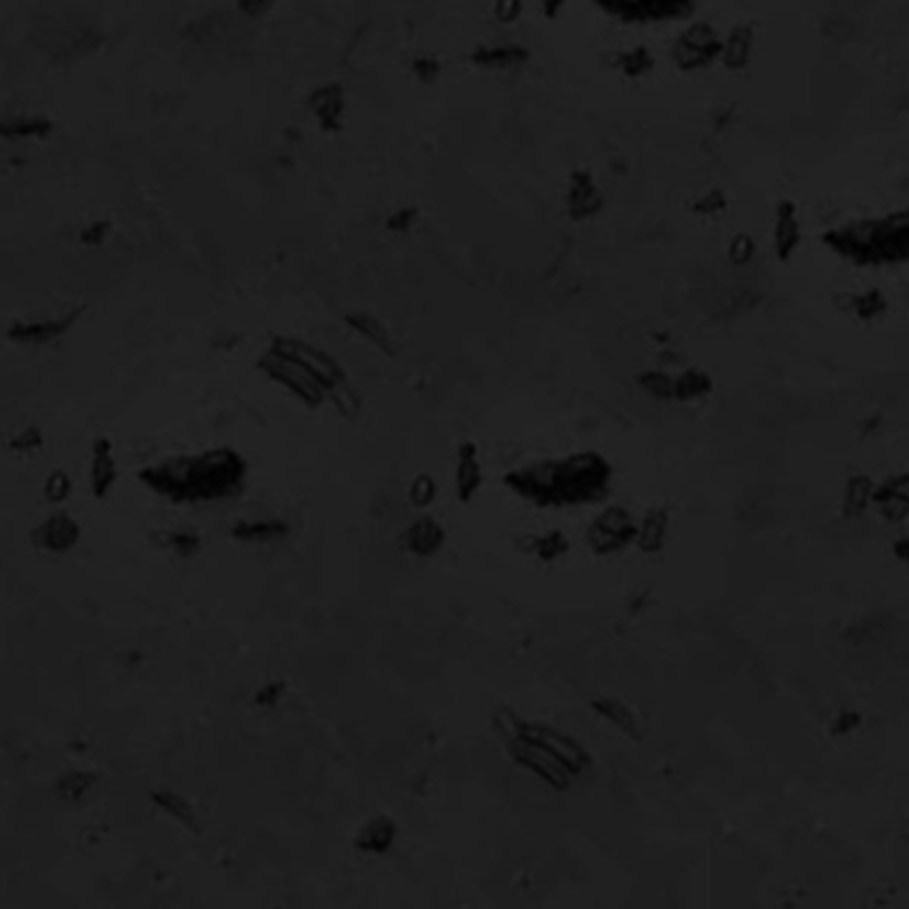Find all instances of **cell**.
Segmentation results:
<instances>
[{
	"mask_svg": "<svg viewBox=\"0 0 909 909\" xmlns=\"http://www.w3.org/2000/svg\"><path fill=\"white\" fill-rule=\"evenodd\" d=\"M638 539V526L630 518V512L622 507H608L592 520L590 531H587V544L592 552L608 555V552L624 550L627 544Z\"/></svg>",
	"mask_w": 909,
	"mask_h": 909,
	"instance_id": "9c48e42d",
	"label": "cell"
},
{
	"mask_svg": "<svg viewBox=\"0 0 909 909\" xmlns=\"http://www.w3.org/2000/svg\"><path fill=\"white\" fill-rule=\"evenodd\" d=\"M803 246V227H800V216L795 203L784 200L776 208L774 219V251L782 262H790Z\"/></svg>",
	"mask_w": 909,
	"mask_h": 909,
	"instance_id": "2e32d148",
	"label": "cell"
},
{
	"mask_svg": "<svg viewBox=\"0 0 909 909\" xmlns=\"http://www.w3.org/2000/svg\"><path fill=\"white\" fill-rule=\"evenodd\" d=\"M150 800L160 808V811H163V814L171 816L176 824H182L184 830L200 832V819H198V814H195V808H192L190 800L182 798L179 792L155 790V792H150Z\"/></svg>",
	"mask_w": 909,
	"mask_h": 909,
	"instance_id": "d4e9b609",
	"label": "cell"
},
{
	"mask_svg": "<svg viewBox=\"0 0 909 909\" xmlns=\"http://www.w3.org/2000/svg\"><path fill=\"white\" fill-rule=\"evenodd\" d=\"M611 483V464L584 451L566 459H544L504 475V486L536 507H574L603 499Z\"/></svg>",
	"mask_w": 909,
	"mask_h": 909,
	"instance_id": "7a4b0ae2",
	"label": "cell"
},
{
	"mask_svg": "<svg viewBox=\"0 0 909 909\" xmlns=\"http://www.w3.org/2000/svg\"><path fill=\"white\" fill-rule=\"evenodd\" d=\"M395 838H398V827L390 816H376L368 824H363L355 846L366 854H384V851H390Z\"/></svg>",
	"mask_w": 909,
	"mask_h": 909,
	"instance_id": "603a6c76",
	"label": "cell"
},
{
	"mask_svg": "<svg viewBox=\"0 0 909 909\" xmlns=\"http://www.w3.org/2000/svg\"><path fill=\"white\" fill-rule=\"evenodd\" d=\"M80 312L72 310L54 318H35V320H16L8 326V339L16 344H48L64 336L80 320Z\"/></svg>",
	"mask_w": 909,
	"mask_h": 909,
	"instance_id": "7c38bea8",
	"label": "cell"
},
{
	"mask_svg": "<svg viewBox=\"0 0 909 909\" xmlns=\"http://www.w3.org/2000/svg\"><path fill=\"white\" fill-rule=\"evenodd\" d=\"M411 75H414L422 86H435L440 80V75H443V64L430 54L416 56L414 62H411Z\"/></svg>",
	"mask_w": 909,
	"mask_h": 909,
	"instance_id": "8d00e7d4",
	"label": "cell"
},
{
	"mask_svg": "<svg viewBox=\"0 0 909 909\" xmlns=\"http://www.w3.org/2000/svg\"><path fill=\"white\" fill-rule=\"evenodd\" d=\"M166 544L171 550L187 558V555H195V552L200 550V536L192 534V531H171V534L166 536Z\"/></svg>",
	"mask_w": 909,
	"mask_h": 909,
	"instance_id": "60d3db41",
	"label": "cell"
},
{
	"mask_svg": "<svg viewBox=\"0 0 909 909\" xmlns=\"http://www.w3.org/2000/svg\"><path fill=\"white\" fill-rule=\"evenodd\" d=\"M888 310V299L880 291H864L854 299V312L864 320L880 318Z\"/></svg>",
	"mask_w": 909,
	"mask_h": 909,
	"instance_id": "d590c367",
	"label": "cell"
},
{
	"mask_svg": "<svg viewBox=\"0 0 909 909\" xmlns=\"http://www.w3.org/2000/svg\"><path fill=\"white\" fill-rule=\"evenodd\" d=\"M54 131V123L43 115H16L0 123V134L8 142L14 139H46Z\"/></svg>",
	"mask_w": 909,
	"mask_h": 909,
	"instance_id": "484cf974",
	"label": "cell"
},
{
	"mask_svg": "<svg viewBox=\"0 0 909 909\" xmlns=\"http://www.w3.org/2000/svg\"><path fill=\"white\" fill-rule=\"evenodd\" d=\"M896 555L909 563V536L907 539H902V542H896Z\"/></svg>",
	"mask_w": 909,
	"mask_h": 909,
	"instance_id": "681fc988",
	"label": "cell"
},
{
	"mask_svg": "<svg viewBox=\"0 0 909 909\" xmlns=\"http://www.w3.org/2000/svg\"><path fill=\"white\" fill-rule=\"evenodd\" d=\"M654 64V54L646 46L627 48L622 54H616V70L627 75V78H643V75L654 70Z\"/></svg>",
	"mask_w": 909,
	"mask_h": 909,
	"instance_id": "f1b7e54d",
	"label": "cell"
},
{
	"mask_svg": "<svg viewBox=\"0 0 909 909\" xmlns=\"http://www.w3.org/2000/svg\"><path fill=\"white\" fill-rule=\"evenodd\" d=\"M523 16V0H496L494 19L499 24H515Z\"/></svg>",
	"mask_w": 909,
	"mask_h": 909,
	"instance_id": "ee69618b",
	"label": "cell"
},
{
	"mask_svg": "<svg viewBox=\"0 0 909 909\" xmlns=\"http://www.w3.org/2000/svg\"><path fill=\"white\" fill-rule=\"evenodd\" d=\"M592 3L622 24L678 22L696 8V0H592Z\"/></svg>",
	"mask_w": 909,
	"mask_h": 909,
	"instance_id": "8992f818",
	"label": "cell"
},
{
	"mask_svg": "<svg viewBox=\"0 0 909 909\" xmlns=\"http://www.w3.org/2000/svg\"><path fill=\"white\" fill-rule=\"evenodd\" d=\"M312 118L326 134L342 131L344 118H347V91L339 80H328L323 86L312 88L310 99H307Z\"/></svg>",
	"mask_w": 909,
	"mask_h": 909,
	"instance_id": "30bf717a",
	"label": "cell"
},
{
	"mask_svg": "<svg viewBox=\"0 0 909 909\" xmlns=\"http://www.w3.org/2000/svg\"><path fill=\"white\" fill-rule=\"evenodd\" d=\"M726 208H728V200L720 190L704 192V195H699V200L694 203L696 214H704V216H718V214H723Z\"/></svg>",
	"mask_w": 909,
	"mask_h": 909,
	"instance_id": "ab89813d",
	"label": "cell"
},
{
	"mask_svg": "<svg viewBox=\"0 0 909 909\" xmlns=\"http://www.w3.org/2000/svg\"><path fill=\"white\" fill-rule=\"evenodd\" d=\"M72 491V480L70 475L64 470H54L43 483V496H46V502L51 504H62Z\"/></svg>",
	"mask_w": 909,
	"mask_h": 909,
	"instance_id": "74e56055",
	"label": "cell"
},
{
	"mask_svg": "<svg viewBox=\"0 0 909 909\" xmlns=\"http://www.w3.org/2000/svg\"><path fill=\"white\" fill-rule=\"evenodd\" d=\"M435 496H438V483L432 475L427 472H419L414 480H411V486H408V499L414 507H430L435 502Z\"/></svg>",
	"mask_w": 909,
	"mask_h": 909,
	"instance_id": "e575fe53",
	"label": "cell"
},
{
	"mask_svg": "<svg viewBox=\"0 0 909 909\" xmlns=\"http://www.w3.org/2000/svg\"><path fill=\"white\" fill-rule=\"evenodd\" d=\"M520 731L528 736H534V739H539L542 744H547V747H550V750L555 752V755H558V758L563 760L571 771H574V776H582L584 771L590 768V763H592L590 752L584 750L582 744L576 742V739H571V736H566V734H560L558 728L520 720Z\"/></svg>",
	"mask_w": 909,
	"mask_h": 909,
	"instance_id": "8fae6325",
	"label": "cell"
},
{
	"mask_svg": "<svg viewBox=\"0 0 909 909\" xmlns=\"http://www.w3.org/2000/svg\"><path fill=\"white\" fill-rule=\"evenodd\" d=\"M416 222H419V211H416L414 206H403L395 208V211L387 216L384 230L390 232V235H408V232L414 230Z\"/></svg>",
	"mask_w": 909,
	"mask_h": 909,
	"instance_id": "f35d334b",
	"label": "cell"
},
{
	"mask_svg": "<svg viewBox=\"0 0 909 909\" xmlns=\"http://www.w3.org/2000/svg\"><path fill=\"white\" fill-rule=\"evenodd\" d=\"M667 531H670L667 510H651L638 526V539H635V542L640 544V550L643 552H659L662 550L664 539H667Z\"/></svg>",
	"mask_w": 909,
	"mask_h": 909,
	"instance_id": "83f0119b",
	"label": "cell"
},
{
	"mask_svg": "<svg viewBox=\"0 0 909 909\" xmlns=\"http://www.w3.org/2000/svg\"><path fill=\"white\" fill-rule=\"evenodd\" d=\"M531 51L520 43H483L470 54V62L478 70H518L528 64Z\"/></svg>",
	"mask_w": 909,
	"mask_h": 909,
	"instance_id": "9a60e30c",
	"label": "cell"
},
{
	"mask_svg": "<svg viewBox=\"0 0 909 909\" xmlns=\"http://www.w3.org/2000/svg\"><path fill=\"white\" fill-rule=\"evenodd\" d=\"M248 464L235 448H211L200 454L174 456L139 470V480L152 494L171 504H208L238 496L246 486Z\"/></svg>",
	"mask_w": 909,
	"mask_h": 909,
	"instance_id": "6da1fadb",
	"label": "cell"
},
{
	"mask_svg": "<svg viewBox=\"0 0 909 909\" xmlns=\"http://www.w3.org/2000/svg\"><path fill=\"white\" fill-rule=\"evenodd\" d=\"M280 696H283V683H270V686H264L256 694V704L259 707H272V704L280 702Z\"/></svg>",
	"mask_w": 909,
	"mask_h": 909,
	"instance_id": "7dc6e473",
	"label": "cell"
},
{
	"mask_svg": "<svg viewBox=\"0 0 909 909\" xmlns=\"http://www.w3.org/2000/svg\"><path fill=\"white\" fill-rule=\"evenodd\" d=\"M710 390L712 382L704 371H686V374L675 376V400L704 398Z\"/></svg>",
	"mask_w": 909,
	"mask_h": 909,
	"instance_id": "d6a6232c",
	"label": "cell"
},
{
	"mask_svg": "<svg viewBox=\"0 0 909 909\" xmlns=\"http://www.w3.org/2000/svg\"><path fill=\"white\" fill-rule=\"evenodd\" d=\"M752 256H755V240H752L747 232L736 235V238L731 240V246H728V259L734 264H747L752 262Z\"/></svg>",
	"mask_w": 909,
	"mask_h": 909,
	"instance_id": "b9f144b4",
	"label": "cell"
},
{
	"mask_svg": "<svg viewBox=\"0 0 909 909\" xmlns=\"http://www.w3.org/2000/svg\"><path fill=\"white\" fill-rule=\"evenodd\" d=\"M670 56L675 67L683 72L707 70L710 64L720 62V56H723V38H720V32L712 24H688L686 30L680 32L675 43H672Z\"/></svg>",
	"mask_w": 909,
	"mask_h": 909,
	"instance_id": "52a82bcc",
	"label": "cell"
},
{
	"mask_svg": "<svg viewBox=\"0 0 909 909\" xmlns=\"http://www.w3.org/2000/svg\"><path fill=\"white\" fill-rule=\"evenodd\" d=\"M94 787V774H86V771H70V774L59 776V782H56V795L64 800V803H78V800L86 798V792Z\"/></svg>",
	"mask_w": 909,
	"mask_h": 909,
	"instance_id": "4dcf8cb0",
	"label": "cell"
},
{
	"mask_svg": "<svg viewBox=\"0 0 909 909\" xmlns=\"http://www.w3.org/2000/svg\"><path fill=\"white\" fill-rule=\"evenodd\" d=\"M8 446L14 448V451H22V454H27V451H38V448L43 446V435H40L38 427H27V430H22L19 435H14Z\"/></svg>",
	"mask_w": 909,
	"mask_h": 909,
	"instance_id": "f6af8a7d",
	"label": "cell"
},
{
	"mask_svg": "<svg viewBox=\"0 0 909 909\" xmlns=\"http://www.w3.org/2000/svg\"><path fill=\"white\" fill-rule=\"evenodd\" d=\"M272 350L283 352L288 358L299 360L307 371L315 374L323 387L328 390V395L336 390V387H342L347 384V371L342 368V363L334 358V355H328L326 350H320L315 344L304 342V339H296V336H275L270 342Z\"/></svg>",
	"mask_w": 909,
	"mask_h": 909,
	"instance_id": "ba28073f",
	"label": "cell"
},
{
	"mask_svg": "<svg viewBox=\"0 0 909 909\" xmlns=\"http://www.w3.org/2000/svg\"><path fill=\"white\" fill-rule=\"evenodd\" d=\"M30 539L38 550L62 555V552H70L80 542V526L78 520L67 515V512H56V515L46 518L32 531Z\"/></svg>",
	"mask_w": 909,
	"mask_h": 909,
	"instance_id": "5bb4252c",
	"label": "cell"
},
{
	"mask_svg": "<svg viewBox=\"0 0 909 909\" xmlns=\"http://www.w3.org/2000/svg\"><path fill=\"white\" fill-rule=\"evenodd\" d=\"M88 478H91V494H94L96 499H104V496L112 491V486H115V480H118V464H115L110 438L94 440V446H91V470H88Z\"/></svg>",
	"mask_w": 909,
	"mask_h": 909,
	"instance_id": "ffe728a7",
	"label": "cell"
},
{
	"mask_svg": "<svg viewBox=\"0 0 909 909\" xmlns=\"http://www.w3.org/2000/svg\"><path fill=\"white\" fill-rule=\"evenodd\" d=\"M755 43H758V32L750 22L736 24L728 30V35L723 38V56L720 62L726 64V70L742 72L750 67L752 56H755Z\"/></svg>",
	"mask_w": 909,
	"mask_h": 909,
	"instance_id": "d6986e66",
	"label": "cell"
},
{
	"mask_svg": "<svg viewBox=\"0 0 909 909\" xmlns=\"http://www.w3.org/2000/svg\"><path fill=\"white\" fill-rule=\"evenodd\" d=\"M539 6H542V14H544V19H558L560 14H563V8L568 6V0H539Z\"/></svg>",
	"mask_w": 909,
	"mask_h": 909,
	"instance_id": "c3c4849f",
	"label": "cell"
},
{
	"mask_svg": "<svg viewBox=\"0 0 909 909\" xmlns=\"http://www.w3.org/2000/svg\"><path fill=\"white\" fill-rule=\"evenodd\" d=\"M824 246L854 264L909 262V211L856 219L824 232Z\"/></svg>",
	"mask_w": 909,
	"mask_h": 909,
	"instance_id": "3957f363",
	"label": "cell"
},
{
	"mask_svg": "<svg viewBox=\"0 0 909 909\" xmlns=\"http://www.w3.org/2000/svg\"><path fill=\"white\" fill-rule=\"evenodd\" d=\"M592 710L598 712L603 720H608L611 726L619 728L622 734L632 736V739H640L638 718H635V715L630 712V707H624L622 702L608 699V696H600V699H592Z\"/></svg>",
	"mask_w": 909,
	"mask_h": 909,
	"instance_id": "4316f807",
	"label": "cell"
},
{
	"mask_svg": "<svg viewBox=\"0 0 909 909\" xmlns=\"http://www.w3.org/2000/svg\"><path fill=\"white\" fill-rule=\"evenodd\" d=\"M603 192H600L598 182L590 171H574L568 176V190H566V211L574 222H587L592 216H598L603 211Z\"/></svg>",
	"mask_w": 909,
	"mask_h": 909,
	"instance_id": "4fadbf2b",
	"label": "cell"
},
{
	"mask_svg": "<svg viewBox=\"0 0 909 909\" xmlns=\"http://www.w3.org/2000/svg\"><path fill=\"white\" fill-rule=\"evenodd\" d=\"M344 326L350 328L355 336H360V339H366L371 347L384 352L387 358H392L398 352V344L392 339L390 328L384 326L382 320L371 315V312H347L344 315Z\"/></svg>",
	"mask_w": 909,
	"mask_h": 909,
	"instance_id": "44dd1931",
	"label": "cell"
},
{
	"mask_svg": "<svg viewBox=\"0 0 909 909\" xmlns=\"http://www.w3.org/2000/svg\"><path fill=\"white\" fill-rule=\"evenodd\" d=\"M256 368H259L267 379H272V382L280 384V387H286V390L291 392L294 398L302 400L307 408H318L328 400V390L315 379L312 371H307L299 360L288 358V355L272 350V347L264 352L262 358L256 360Z\"/></svg>",
	"mask_w": 909,
	"mask_h": 909,
	"instance_id": "5b68a950",
	"label": "cell"
},
{
	"mask_svg": "<svg viewBox=\"0 0 909 909\" xmlns=\"http://www.w3.org/2000/svg\"><path fill=\"white\" fill-rule=\"evenodd\" d=\"M110 235V222L107 219H94L80 230V243L83 246H102L104 238Z\"/></svg>",
	"mask_w": 909,
	"mask_h": 909,
	"instance_id": "7bdbcfd3",
	"label": "cell"
},
{
	"mask_svg": "<svg viewBox=\"0 0 909 909\" xmlns=\"http://www.w3.org/2000/svg\"><path fill=\"white\" fill-rule=\"evenodd\" d=\"M878 510L888 520H902L909 515V475H896L886 486L875 488V499Z\"/></svg>",
	"mask_w": 909,
	"mask_h": 909,
	"instance_id": "7402d4cb",
	"label": "cell"
},
{
	"mask_svg": "<svg viewBox=\"0 0 909 909\" xmlns=\"http://www.w3.org/2000/svg\"><path fill=\"white\" fill-rule=\"evenodd\" d=\"M275 3H278V0H235V8H238V14L246 16V19H262L264 14H270Z\"/></svg>",
	"mask_w": 909,
	"mask_h": 909,
	"instance_id": "bcb514c9",
	"label": "cell"
},
{
	"mask_svg": "<svg viewBox=\"0 0 909 909\" xmlns=\"http://www.w3.org/2000/svg\"><path fill=\"white\" fill-rule=\"evenodd\" d=\"M640 387H643L651 398L659 400L675 398V376L664 374V371H646V374H640Z\"/></svg>",
	"mask_w": 909,
	"mask_h": 909,
	"instance_id": "836d02e7",
	"label": "cell"
},
{
	"mask_svg": "<svg viewBox=\"0 0 909 909\" xmlns=\"http://www.w3.org/2000/svg\"><path fill=\"white\" fill-rule=\"evenodd\" d=\"M526 544H531L528 550L534 552L536 558L544 560V563H552V560H560L568 552V539L560 531H550V534L534 536V539H526Z\"/></svg>",
	"mask_w": 909,
	"mask_h": 909,
	"instance_id": "1f68e13d",
	"label": "cell"
},
{
	"mask_svg": "<svg viewBox=\"0 0 909 909\" xmlns=\"http://www.w3.org/2000/svg\"><path fill=\"white\" fill-rule=\"evenodd\" d=\"M483 486V467L478 459V446L472 440H462L456 448V496L467 504Z\"/></svg>",
	"mask_w": 909,
	"mask_h": 909,
	"instance_id": "e0dca14e",
	"label": "cell"
},
{
	"mask_svg": "<svg viewBox=\"0 0 909 909\" xmlns=\"http://www.w3.org/2000/svg\"><path fill=\"white\" fill-rule=\"evenodd\" d=\"M403 544H406V550L416 558H432V555H438L443 550V544H446V528L440 526L438 520L430 518V515H422V518H416L411 526L406 528V534H403Z\"/></svg>",
	"mask_w": 909,
	"mask_h": 909,
	"instance_id": "ac0fdd59",
	"label": "cell"
},
{
	"mask_svg": "<svg viewBox=\"0 0 909 909\" xmlns=\"http://www.w3.org/2000/svg\"><path fill=\"white\" fill-rule=\"evenodd\" d=\"M288 534V523L283 520H240L230 528L232 539L246 544H270Z\"/></svg>",
	"mask_w": 909,
	"mask_h": 909,
	"instance_id": "cb8c5ba5",
	"label": "cell"
},
{
	"mask_svg": "<svg viewBox=\"0 0 909 909\" xmlns=\"http://www.w3.org/2000/svg\"><path fill=\"white\" fill-rule=\"evenodd\" d=\"M875 499V486H872V480L867 475H856V478L848 480L846 486V512L851 518L856 515H862L870 502Z\"/></svg>",
	"mask_w": 909,
	"mask_h": 909,
	"instance_id": "f546056e",
	"label": "cell"
},
{
	"mask_svg": "<svg viewBox=\"0 0 909 909\" xmlns=\"http://www.w3.org/2000/svg\"><path fill=\"white\" fill-rule=\"evenodd\" d=\"M504 744H507L510 758L515 760L520 768H526L528 774L539 776V779H542L547 787H552V790H568L571 782L576 779L574 771H571L547 744H542L539 739H534V736L523 734V731H520V723L515 736H510Z\"/></svg>",
	"mask_w": 909,
	"mask_h": 909,
	"instance_id": "277c9868",
	"label": "cell"
}]
</instances>
